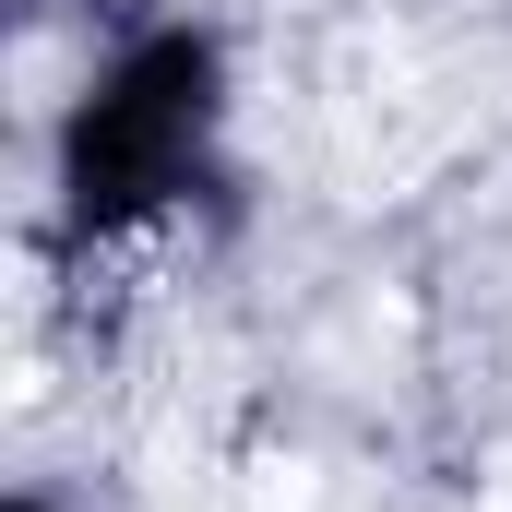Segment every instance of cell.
<instances>
[{"label": "cell", "mask_w": 512, "mask_h": 512, "mask_svg": "<svg viewBox=\"0 0 512 512\" xmlns=\"http://www.w3.org/2000/svg\"><path fill=\"white\" fill-rule=\"evenodd\" d=\"M215 120H227V48L203 24L120 36V60L60 120V215H72V239H131L167 203H191L215 179Z\"/></svg>", "instance_id": "1"}]
</instances>
